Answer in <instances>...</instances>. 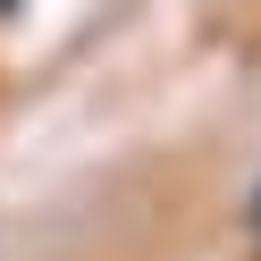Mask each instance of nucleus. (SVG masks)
Here are the masks:
<instances>
[{"instance_id": "nucleus-1", "label": "nucleus", "mask_w": 261, "mask_h": 261, "mask_svg": "<svg viewBox=\"0 0 261 261\" xmlns=\"http://www.w3.org/2000/svg\"><path fill=\"white\" fill-rule=\"evenodd\" d=\"M253 227H261V194H253Z\"/></svg>"}, {"instance_id": "nucleus-2", "label": "nucleus", "mask_w": 261, "mask_h": 261, "mask_svg": "<svg viewBox=\"0 0 261 261\" xmlns=\"http://www.w3.org/2000/svg\"><path fill=\"white\" fill-rule=\"evenodd\" d=\"M9 9H17V0H0V17H9Z\"/></svg>"}]
</instances>
